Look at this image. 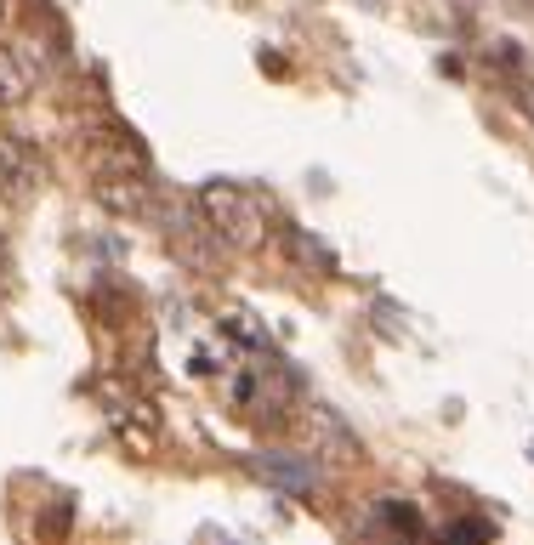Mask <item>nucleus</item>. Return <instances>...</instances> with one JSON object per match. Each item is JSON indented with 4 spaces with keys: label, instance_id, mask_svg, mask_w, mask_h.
<instances>
[{
    "label": "nucleus",
    "instance_id": "obj_2",
    "mask_svg": "<svg viewBox=\"0 0 534 545\" xmlns=\"http://www.w3.org/2000/svg\"><path fill=\"white\" fill-rule=\"evenodd\" d=\"M40 188H46V159H40L23 137L0 131V199L23 211V205H35Z\"/></svg>",
    "mask_w": 534,
    "mask_h": 545
},
{
    "label": "nucleus",
    "instance_id": "obj_7",
    "mask_svg": "<svg viewBox=\"0 0 534 545\" xmlns=\"http://www.w3.org/2000/svg\"><path fill=\"white\" fill-rule=\"evenodd\" d=\"M0 23H6V0H0Z\"/></svg>",
    "mask_w": 534,
    "mask_h": 545
},
{
    "label": "nucleus",
    "instance_id": "obj_4",
    "mask_svg": "<svg viewBox=\"0 0 534 545\" xmlns=\"http://www.w3.org/2000/svg\"><path fill=\"white\" fill-rule=\"evenodd\" d=\"M250 472L262 477L267 489H285V494H313L319 489V466L307 455H285V449H262V455H250Z\"/></svg>",
    "mask_w": 534,
    "mask_h": 545
},
{
    "label": "nucleus",
    "instance_id": "obj_6",
    "mask_svg": "<svg viewBox=\"0 0 534 545\" xmlns=\"http://www.w3.org/2000/svg\"><path fill=\"white\" fill-rule=\"evenodd\" d=\"M6 279H12V256H6V239H0V290H6Z\"/></svg>",
    "mask_w": 534,
    "mask_h": 545
},
{
    "label": "nucleus",
    "instance_id": "obj_5",
    "mask_svg": "<svg viewBox=\"0 0 534 545\" xmlns=\"http://www.w3.org/2000/svg\"><path fill=\"white\" fill-rule=\"evenodd\" d=\"M35 97V63L0 40V108H23Z\"/></svg>",
    "mask_w": 534,
    "mask_h": 545
},
{
    "label": "nucleus",
    "instance_id": "obj_3",
    "mask_svg": "<svg viewBox=\"0 0 534 545\" xmlns=\"http://www.w3.org/2000/svg\"><path fill=\"white\" fill-rule=\"evenodd\" d=\"M91 199L114 216L154 211V171H91Z\"/></svg>",
    "mask_w": 534,
    "mask_h": 545
},
{
    "label": "nucleus",
    "instance_id": "obj_1",
    "mask_svg": "<svg viewBox=\"0 0 534 545\" xmlns=\"http://www.w3.org/2000/svg\"><path fill=\"white\" fill-rule=\"evenodd\" d=\"M194 211L205 222V233L228 250H256L267 239V205L239 182H199Z\"/></svg>",
    "mask_w": 534,
    "mask_h": 545
}]
</instances>
